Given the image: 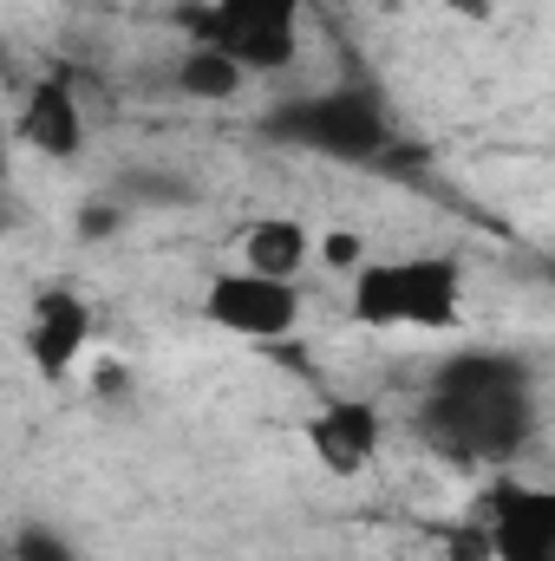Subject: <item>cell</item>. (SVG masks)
Wrapping results in <instances>:
<instances>
[{
    "mask_svg": "<svg viewBox=\"0 0 555 561\" xmlns=\"http://www.w3.org/2000/svg\"><path fill=\"white\" fill-rule=\"evenodd\" d=\"M314 262H327L340 280H353L373 255H366V236H353V229H327V236L314 242Z\"/></svg>",
    "mask_w": 555,
    "mask_h": 561,
    "instance_id": "obj_12",
    "label": "cell"
},
{
    "mask_svg": "<svg viewBox=\"0 0 555 561\" xmlns=\"http://www.w3.org/2000/svg\"><path fill=\"white\" fill-rule=\"evenodd\" d=\"M471 280L451 249L373 255L347 280V313L366 333H457L471 313Z\"/></svg>",
    "mask_w": 555,
    "mask_h": 561,
    "instance_id": "obj_1",
    "label": "cell"
},
{
    "mask_svg": "<svg viewBox=\"0 0 555 561\" xmlns=\"http://www.w3.org/2000/svg\"><path fill=\"white\" fill-rule=\"evenodd\" d=\"M307 0H203L190 13V39L236 53L249 72H287L301 59Z\"/></svg>",
    "mask_w": 555,
    "mask_h": 561,
    "instance_id": "obj_3",
    "label": "cell"
},
{
    "mask_svg": "<svg viewBox=\"0 0 555 561\" xmlns=\"http://www.w3.org/2000/svg\"><path fill=\"white\" fill-rule=\"evenodd\" d=\"M451 20H471V26H490L497 20V0H438Z\"/></svg>",
    "mask_w": 555,
    "mask_h": 561,
    "instance_id": "obj_15",
    "label": "cell"
},
{
    "mask_svg": "<svg viewBox=\"0 0 555 561\" xmlns=\"http://www.w3.org/2000/svg\"><path fill=\"white\" fill-rule=\"evenodd\" d=\"M249 79H256V72H249L236 53L203 46V39H190L183 59H177V92L196 99V105H236V99L249 92Z\"/></svg>",
    "mask_w": 555,
    "mask_h": 561,
    "instance_id": "obj_11",
    "label": "cell"
},
{
    "mask_svg": "<svg viewBox=\"0 0 555 561\" xmlns=\"http://www.w3.org/2000/svg\"><path fill=\"white\" fill-rule=\"evenodd\" d=\"M497 7H510V0H497Z\"/></svg>",
    "mask_w": 555,
    "mask_h": 561,
    "instance_id": "obj_17",
    "label": "cell"
},
{
    "mask_svg": "<svg viewBox=\"0 0 555 561\" xmlns=\"http://www.w3.org/2000/svg\"><path fill=\"white\" fill-rule=\"evenodd\" d=\"M301 437H307L314 463L347 483V477H366V470L380 463V450H386V412H380L373 399L333 392V399H320V405L307 412Z\"/></svg>",
    "mask_w": 555,
    "mask_h": 561,
    "instance_id": "obj_6",
    "label": "cell"
},
{
    "mask_svg": "<svg viewBox=\"0 0 555 561\" xmlns=\"http://www.w3.org/2000/svg\"><path fill=\"white\" fill-rule=\"evenodd\" d=\"M314 242H320V236H314L301 216H256V222H242L236 255H242V268H256V275L301 280V268L314 262Z\"/></svg>",
    "mask_w": 555,
    "mask_h": 561,
    "instance_id": "obj_10",
    "label": "cell"
},
{
    "mask_svg": "<svg viewBox=\"0 0 555 561\" xmlns=\"http://www.w3.org/2000/svg\"><path fill=\"white\" fill-rule=\"evenodd\" d=\"M444 561H497V536H490V523H484V516L451 523V529H444Z\"/></svg>",
    "mask_w": 555,
    "mask_h": 561,
    "instance_id": "obj_13",
    "label": "cell"
},
{
    "mask_svg": "<svg viewBox=\"0 0 555 561\" xmlns=\"http://www.w3.org/2000/svg\"><path fill=\"white\" fill-rule=\"evenodd\" d=\"M484 523L497 536V561H555V483H497Z\"/></svg>",
    "mask_w": 555,
    "mask_h": 561,
    "instance_id": "obj_9",
    "label": "cell"
},
{
    "mask_svg": "<svg viewBox=\"0 0 555 561\" xmlns=\"http://www.w3.org/2000/svg\"><path fill=\"white\" fill-rule=\"evenodd\" d=\"M92 333H99V313H92V300L79 287H66V280L39 287V300L26 313V359H33V373L39 379H66L86 359Z\"/></svg>",
    "mask_w": 555,
    "mask_h": 561,
    "instance_id": "obj_7",
    "label": "cell"
},
{
    "mask_svg": "<svg viewBox=\"0 0 555 561\" xmlns=\"http://www.w3.org/2000/svg\"><path fill=\"white\" fill-rule=\"evenodd\" d=\"M203 320L229 340H256V346H275L301 327V287L275 275H256V268H223L203 287Z\"/></svg>",
    "mask_w": 555,
    "mask_h": 561,
    "instance_id": "obj_4",
    "label": "cell"
},
{
    "mask_svg": "<svg viewBox=\"0 0 555 561\" xmlns=\"http://www.w3.org/2000/svg\"><path fill=\"white\" fill-rule=\"evenodd\" d=\"M13 561H79V556H72V542H66V536H46V529H26V536L13 542Z\"/></svg>",
    "mask_w": 555,
    "mask_h": 561,
    "instance_id": "obj_14",
    "label": "cell"
},
{
    "mask_svg": "<svg viewBox=\"0 0 555 561\" xmlns=\"http://www.w3.org/2000/svg\"><path fill=\"white\" fill-rule=\"evenodd\" d=\"M530 419V392L517 373H503L497 359H471L457 373L438 379V399H431V437L438 444H457L464 457H490V450H510L517 431Z\"/></svg>",
    "mask_w": 555,
    "mask_h": 561,
    "instance_id": "obj_2",
    "label": "cell"
},
{
    "mask_svg": "<svg viewBox=\"0 0 555 561\" xmlns=\"http://www.w3.org/2000/svg\"><path fill=\"white\" fill-rule=\"evenodd\" d=\"M275 131L287 144H307V150H320V157H347V163H366V157H380V144H386V112L366 99V92H314V99H301V105H287L275 118Z\"/></svg>",
    "mask_w": 555,
    "mask_h": 561,
    "instance_id": "obj_5",
    "label": "cell"
},
{
    "mask_svg": "<svg viewBox=\"0 0 555 561\" xmlns=\"http://www.w3.org/2000/svg\"><path fill=\"white\" fill-rule=\"evenodd\" d=\"M20 144L46 163H79L86 157V105H79V85L66 72H39L20 99V118H13Z\"/></svg>",
    "mask_w": 555,
    "mask_h": 561,
    "instance_id": "obj_8",
    "label": "cell"
},
{
    "mask_svg": "<svg viewBox=\"0 0 555 561\" xmlns=\"http://www.w3.org/2000/svg\"><path fill=\"white\" fill-rule=\"evenodd\" d=\"M79 222H86V236H112V229H118V209H112V203H105V209L92 203V209H86Z\"/></svg>",
    "mask_w": 555,
    "mask_h": 561,
    "instance_id": "obj_16",
    "label": "cell"
}]
</instances>
